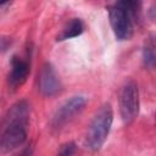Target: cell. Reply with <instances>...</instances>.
Instances as JSON below:
<instances>
[{"mask_svg": "<svg viewBox=\"0 0 156 156\" xmlns=\"http://www.w3.org/2000/svg\"><path fill=\"white\" fill-rule=\"evenodd\" d=\"M30 107L26 100L15 102L0 121V152L7 154L27 140Z\"/></svg>", "mask_w": 156, "mask_h": 156, "instance_id": "6da1fadb", "label": "cell"}, {"mask_svg": "<svg viewBox=\"0 0 156 156\" xmlns=\"http://www.w3.org/2000/svg\"><path fill=\"white\" fill-rule=\"evenodd\" d=\"M107 10L115 37L121 41L129 40L134 33V18L140 12V2L130 0L117 1L110 5Z\"/></svg>", "mask_w": 156, "mask_h": 156, "instance_id": "7a4b0ae2", "label": "cell"}, {"mask_svg": "<svg viewBox=\"0 0 156 156\" xmlns=\"http://www.w3.org/2000/svg\"><path fill=\"white\" fill-rule=\"evenodd\" d=\"M113 122V110L110 104H104L94 115L87 130L85 146L90 151H99L105 144Z\"/></svg>", "mask_w": 156, "mask_h": 156, "instance_id": "3957f363", "label": "cell"}, {"mask_svg": "<svg viewBox=\"0 0 156 156\" xmlns=\"http://www.w3.org/2000/svg\"><path fill=\"white\" fill-rule=\"evenodd\" d=\"M118 105L122 121L126 124L133 122L139 112V89L135 82L129 80L122 87Z\"/></svg>", "mask_w": 156, "mask_h": 156, "instance_id": "277c9868", "label": "cell"}, {"mask_svg": "<svg viewBox=\"0 0 156 156\" xmlns=\"http://www.w3.org/2000/svg\"><path fill=\"white\" fill-rule=\"evenodd\" d=\"M87 105V98L84 95H74L66 100L54 113L51 118V127L54 129H61L66 126L77 113L83 111Z\"/></svg>", "mask_w": 156, "mask_h": 156, "instance_id": "5b68a950", "label": "cell"}, {"mask_svg": "<svg viewBox=\"0 0 156 156\" xmlns=\"http://www.w3.org/2000/svg\"><path fill=\"white\" fill-rule=\"evenodd\" d=\"M39 90L44 96H55L62 90V83L54 68L49 62L44 63L39 72Z\"/></svg>", "mask_w": 156, "mask_h": 156, "instance_id": "8992f818", "label": "cell"}, {"mask_svg": "<svg viewBox=\"0 0 156 156\" xmlns=\"http://www.w3.org/2000/svg\"><path fill=\"white\" fill-rule=\"evenodd\" d=\"M30 73V56L27 54L26 57L12 56L11 58V69L7 76L9 87L11 89H17L21 87L28 78Z\"/></svg>", "mask_w": 156, "mask_h": 156, "instance_id": "52a82bcc", "label": "cell"}, {"mask_svg": "<svg viewBox=\"0 0 156 156\" xmlns=\"http://www.w3.org/2000/svg\"><path fill=\"white\" fill-rule=\"evenodd\" d=\"M84 32V23L80 18H72L69 22L66 23V26L62 28L61 33L57 35V41H63L67 39L76 38Z\"/></svg>", "mask_w": 156, "mask_h": 156, "instance_id": "ba28073f", "label": "cell"}, {"mask_svg": "<svg viewBox=\"0 0 156 156\" xmlns=\"http://www.w3.org/2000/svg\"><path fill=\"white\" fill-rule=\"evenodd\" d=\"M143 61L145 67L154 68L156 56H155V39L152 35L145 40V44L143 48Z\"/></svg>", "mask_w": 156, "mask_h": 156, "instance_id": "9c48e42d", "label": "cell"}, {"mask_svg": "<svg viewBox=\"0 0 156 156\" xmlns=\"http://www.w3.org/2000/svg\"><path fill=\"white\" fill-rule=\"evenodd\" d=\"M76 144L73 141H69V143H66L65 145L61 146L60 151L55 155V156H73V154L76 152Z\"/></svg>", "mask_w": 156, "mask_h": 156, "instance_id": "30bf717a", "label": "cell"}, {"mask_svg": "<svg viewBox=\"0 0 156 156\" xmlns=\"http://www.w3.org/2000/svg\"><path fill=\"white\" fill-rule=\"evenodd\" d=\"M11 44H12L11 38H9V37H0V54L7 51L10 49V46H11Z\"/></svg>", "mask_w": 156, "mask_h": 156, "instance_id": "8fae6325", "label": "cell"}, {"mask_svg": "<svg viewBox=\"0 0 156 156\" xmlns=\"http://www.w3.org/2000/svg\"><path fill=\"white\" fill-rule=\"evenodd\" d=\"M33 155V146L32 145H28V146H26L20 154H17V155H15V156H32Z\"/></svg>", "mask_w": 156, "mask_h": 156, "instance_id": "7c38bea8", "label": "cell"}, {"mask_svg": "<svg viewBox=\"0 0 156 156\" xmlns=\"http://www.w3.org/2000/svg\"><path fill=\"white\" fill-rule=\"evenodd\" d=\"M7 5H10V2H7V1H0V9L4 7V6H7Z\"/></svg>", "mask_w": 156, "mask_h": 156, "instance_id": "4fadbf2b", "label": "cell"}]
</instances>
